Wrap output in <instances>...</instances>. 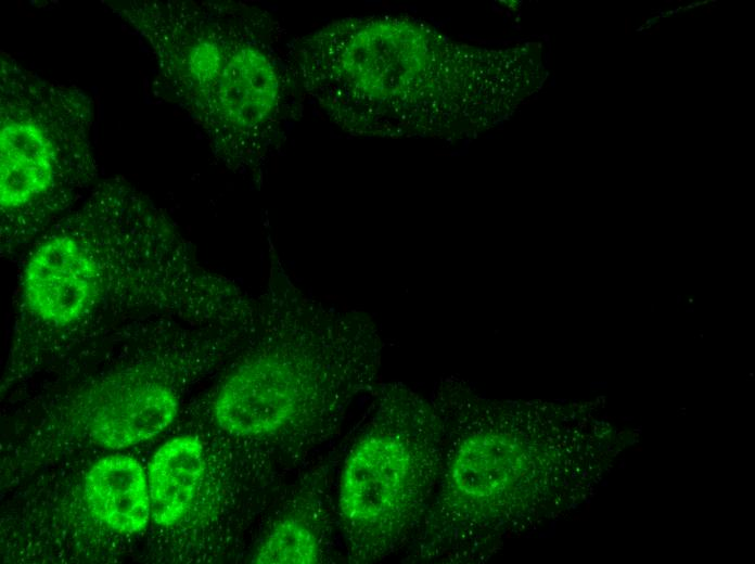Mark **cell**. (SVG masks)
<instances>
[{
	"label": "cell",
	"instance_id": "1",
	"mask_svg": "<svg viewBox=\"0 0 755 564\" xmlns=\"http://www.w3.org/2000/svg\"><path fill=\"white\" fill-rule=\"evenodd\" d=\"M298 53L309 94L356 133L460 137L485 93L481 50L410 17L341 21Z\"/></svg>",
	"mask_w": 755,
	"mask_h": 564
},
{
	"label": "cell",
	"instance_id": "2",
	"mask_svg": "<svg viewBox=\"0 0 755 564\" xmlns=\"http://www.w3.org/2000/svg\"><path fill=\"white\" fill-rule=\"evenodd\" d=\"M159 74L226 153L261 143L283 99L281 72L254 15L241 7L131 1L120 10Z\"/></svg>",
	"mask_w": 755,
	"mask_h": 564
},
{
	"label": "cell",
	"instance_id": "3",
	"mask_svg": "<svg viewBox=\"0 0 755 564\" xmlns=\"http://www.w3.org/2000/svg\"><path fill=\"white\" fill-rule=\"evenodd\" d=\"M93 107L81 90L0 63V207L5 240L33 238L93 179Z\"/></svg>",
	"mask_w": 755,
	"mask_h": 564
},
{
	"label": "cell",
	"instance_id": "4",
	"mask_svg": "<svg viewBox=\"0 0 755 564\" xmlns=\"http://www.w3.org/2000/svg\"><path fill=\"white\" fill-rule=\"evenodd\" d=\"M442 456L433 406L405 393L380 402L340 478L337 514L353 562L382 560L410 542L435 492Z\"/></svg>",
	"mask_w": 755,
	"mask_h": 564
},
{
	"label": "cell",
	"instance_id": "5",
	"mask_svg": "<svg viewBox=\"0 0 755 564\" xmlns=\"http://www.w3.org/2000/svg\"><path fill=\"white\" fill-rule=\"evenodd\" d=\"M213 413L222 432L264 441L265 448L329 430L307 399L300 371L276 356H258L235 369L220 386Z\"/></svg>",
	"mask_w": 755,
	"mask_h": 564
},
{
	"label": "cell",
	"instance_id": "6",
	"mask_svg": "<svg viewBox=\"0 0 755 564\" xmlns=\"http://www.w3.org/2000/svg\"><path fill=\"white\" fill-rule=\"evenodd\" d=\"M179 401L166 385L118 374L91 386L77 407L85 433L100 446L120 449L148 441L176 419Z\"/></svg>",
	"mask_w": 755,
	"mask_h": 564
},
{
	"label": "cell",
	"instance_id": "7",
	"mask_svg": "<svg viewBox=\"0 0 755 564\" xmlns=\"http://www.w3.org/2000/svg\"><path fill=\"white\" fill-rule=\"evenodd\" d=\"M85 498L93 517L119 534L140 533L151 517L148 476L130 456L98 460L86 475Z\"/></svg>",
	"mask_w": 755,
	"mask_h": 564
},
{
	"label": "cell",
	"instance_id": "8",
	"mask_svg": "<svg viewBox=\"0 0 755 564\" xmlns=\"http://www.w3.org/2000/svg\"><path fill=\"white\" fill-rule=\"evenodd\" d=\"M206 471L204 446L194 435L164 443L148 466L151 517L161 526L179 524L193 507Z\"/></svg>",
	"mask_w": 755,
	"mask_h": 564
},
{
	"label": "cell",
	"instance_id": "9",
	"mask_svg": "<svg viewBox=\"0 0 755 564\" xmlns=\"http://www.w3.org/2000/svg\"><path fill=\"white\" fill-rule=\"evenodd\" d=\"M323 540L313 517L291 511L276 521L257 547V564H313L321 560Z\"/></svg>",
	"mask_w": 755,
	"mask_h": 564
}]
</instances>
